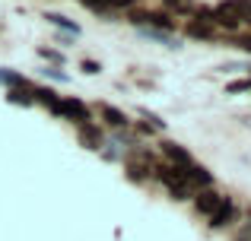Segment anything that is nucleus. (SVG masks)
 <instances>
[{
  "instance_id": "nucleus-1",
  "label": "nucleus",
  "mask_w": 251,
  "mask_h": 241,
  "mask_svg": "<svg viewBox=\"0 0 251 241\" xmlns=\"http://www.w3.org/2000/svg\"><path fill=\"white\" fill-rule=\"evenodd\" d=\"M153 178L159 181V184L166 187L175 200H191L197 194L194 187H191V181H188V168H178V165H169V162H159V165H156V172H153Z\"/></svg>"
},
{
  "instance_id": "nucleus-2",
  "label": "nucleus",
  "mask_w": 251,
  "mask_h": 241,
  "mask_svg": "<svg viewBox=\"0 0 251 241\" xmlns=\"http://www.w3.org/2000/svg\"><path fill=\"white\" fill-rule=\"evenodd\" d=\"M156 155L150 153V149H134V153L124 159V172H127V178L134 181V184H143V181H150L153 178V172H156Z\"/></svg>"
},
{
  "instance_id": "nucleus-3",
  "label": "nucleus",
  "mask_w": 251,
  "mask_h": 241,
  "mask_svg": "<svg viewBox=\"0 0 251 241\" xmlns=\"http://www.w3.org/2000/svg\"><path fill=\"white\" fill-rule=\"evenodd\" d=\"M51 114H57V118H67V121H74V124L92 121V118H89V108H86L80 99H74V95H57V102L51 105Z\"/></svg>"
},
{
  "instance_id": "nucleus-4",
  "label": "nucleus",
  "mask_w": 251,
  "mask_h": 241,
  "mask_svg": "<svg viewBox=\"0 0 251 241\" xmlns=\"http://www.w3.org/2000/svg\"><path fill=\"white\" fill-rule=\"evenodd\" d=\"M226 200H229V197H223V194H216V191H210V187H203V191L194 194V210H197V216L210 219V216H216V213H220V206L226 203Z\"/></svg>"
},
{
  "instance_id": "nucleus-5",
  "label": "nucleus",
  "mask_w": 251,
  "mask_h": 241,
  "mask_svg": "<svg viewBox=\"0 0 251 241\" xmlns=\"http://www.w3.org/2000/svg\"><path fill=\"white\" fill-rule=\"evenodd\" d=\"M76 136H80V143H83L86 149H102V146H105L102 130H99V124H92V121L76 124Z\"/></svg>"
},
{
  "instance_id": "nucleus-6",
  "label": "nucleus",
  "mask_w": 251,
  "mask_h": 241,
  "mask_svg": "<svg viewBox=\"0 0 251 241\" xmlns=\"http://www.w3.org/2000/svg\"><path fill=\"white\" fill-rule=\"evenodd\" d=\"M162 155H166L169 165H178V168H191L194 165V159L188 155V149L178 146V143H162Z\"/></svg>"
},
{
  "instance_id": "nucleus-7",
  "label": "nucleus",
  "mask_w": 251,
  "mask_h": 241,
  "mask_svg": "<svg viewBox=\"0 0 251 241\" xmlns=\"http://www.w3.org/2000/svg\"><path fill=\"white\" fill-rule=\"evenodd\" d=\"M235 216H239L235 203H232V200H226V203L220 206V213H216V216H210V229H226V225L235 222Z\"/></svg>"
},
{
  "instance_id": "nucleus-8",
  "label": "nucleus",
  "mask_w": 251,
  "mask_h": 241,
  "mask_svg": "<svg viewBox=\"0 0 251 241\" xmlns=\"http://www.w3.org/2000/svg\"><path fill=\"white\" fill-rule=\"evenodd\" d=\"M99 114H102V121L108 124V127H115V130H124L127 127V114L121 111V108H115V105H99Z\"/></svg>"
},
{
  "instance_id": "nucleus-9",
  "label": "nucleus",
  "mask_w": 251,
  "mask_h": 241,
  "mask_svg": "<svg viewBox=\"0 0 251 241\" xmlns=\"http://www.w3.org/2000/svg\"><path fill=\"white\" fill-rule=\"evenodd\" d=\"M223 6H226L239 22H251V0H223Z\"/></svg>"
},
{
  "instance_id": "nucleus-10",
  "label": "nucleus",
  "mask_w": 251,
  "mask_h": 241,
  "mask_svg": "<svg viewBox=\"0 0 251 241\" xmlns=\"http://www.w3.org/2000/svg\"><path fill=\"white\" fill-rule=\"evenodd\" d=\"M184 32H188V38H201V42H213V38H216V29H213V25L194 22V19L184 25Z\"/></svg>"
},
{
  "instance_id": "nucleus-11",
  "label": "nucleus",
  "mask_w": 251,
  "mask_h": 241,
  "mask_svg": "<svg viewBox=\"0 0 251 241\" xmlns=\"http://www.w3.org/2000/svg\"><path fill=\"white\" fill-rule=\"evenodd\" d=\"M45 19H48V22L51 25H57V29H64V32H67V35H80V25H76L74 22V19H67V16H61V13H48V16H45Z\"/></svg>"
},
{
  "instance_id": "nucleus-12",
  "label": "nucleus",
  "mask_w": 251,
  "mask_h": 241,
  "mask_svg": "<svg viewBox=\"0 0 251 241\" xmlns=\"http://www.w3.org/2000/svg\"><path fill=\"white\" fill-rule=\"evenodd\" d=\"M169 16H191L194 13V0H162Z\"/></svg>"
},
{
  "instance_id": "nucleus-13",
  "label": "nucleus",
  "mask_w": 251,
  "mask_h": 241,
  "mask_svg": "<svg viewBox=\"0 0 251 241\" xmlns=\"http://www.w3.org/2000/svg\"><path fill=\"white\" fill-rule=\"evenodd\" d=\"M35 86H29V89H10V92H6V99L13 102V105H32V102H35Z\"/></svg>"
},
{
  "instance_id": "nucleus-14",
  "label": "nucleus",
  "mask_w": 251,
  "mask_h": 241,
  "mask_svg": "<svg viewBox=\"0 0 251 241\" xmlns=\"http://www.w3.org/2000/svg\"><path fill=\"white\" fill-rule=\"evenodd\" d=\"M0 83H6L10 89H29V86H32V83L25 80V76L13 73V70H0Z\"/></svg>"
},
{
  "instance_id": "nucleus-15",
  "label": "nucleus",
  "mask_w": 251,
  "mask_h": 241,
  "mask_svg": "<svg viewBox=\"0 0 251 241\" xmlns=\"http://www.w3.org/2000/svg\"><path fill=\"white\" fill-rule=\"evenodd\" d=\"M80 3L86 6V10L99 13V16H111V10H108V3H105V0H80Z\"/></svg>"
},
{
  "instance_id": "nucleus-16",
  "label": "nucleus",
  "mask_w": 251,
  "mask_h": 241,
  "mask_svg": "<svg viewBox=\"0 0 251 241\" xmlns=\"http://www.w3.org/2000/svg\"><path fill=\"white\" fill-rule=\"evenodd\" d=\"M248 89H251V80H232V83L226 86V92L235 95V92H248Z\"/></svg>"
},
{
  "instance_id": "nucleus-17",
  "label": "nucleus",
  "mask_w": 251,
  "mask_h": 241,
  "mask_svg": "<svg viewBox=\"0 0 251 241\" xmlns=\"http://www.w3.org/2000/svg\"><path fill=\"white\" fill-rule=\"evenodd\" d=\"M105 3H108V10H111V13H115V10H134L137 0H105Z\"/></svg>"
},
{
  "instance_id": "nucleus-18",
  "label": "nucleus",
  "mask_w": 251,
  "mask_h": 241,
  "mask_svg": "<svg viewBox=\"0 0 251 241\" xmlns=\"http://www.w3.org/2000/svg\"><path fill=\"white\" fill-rule=\"evenodd\" d=\"M232 44H235V48H242V51H248V54H251V35H232Z\"/></svg>"
},
{
  "instance_id": "nucleus-19",
  "label": "nucleus",
  "mask_w": 251,
  "mask_h": 241,
  "mask_svg": "<svg viewBox=\"0 0 251 241\" xmlns=\"http://www.w3.org/2000/svg\"><path fill=\"white\" fill-rule=\"evenodd\" d=\"M38 54H42V57H48V61H54V64H61V61H64V57L57 54V51H48V48H38Z\"/></svg>"
},
{
  "instance_id": "nucleus-20",
  "label": "nucleus",
  "mask_w": 251,
  "mask_h": 241,
  "mask_svg": "<svg viewBox=\"0 0 251 241\" xmlns=\"http://www.w3.org/2000/svg\"><path fill=\"white\" fill-rule=\"evenodd\" d=\"M235 241H251V229H245V225H242V229L235 232Z\"/></svg>"
},
{
  "instance_id": "nucleus-21",
  "label": "nucleus",
  "mask_w": 251,
  "mask_h": 241,
  "mask_svg": "<svg viewBox=\"0 0 251 241\" xmlns=\"http://www.w3.org/2000/svg\"><path fill=\"white\" fill-rule=\"evenodd\" d=\"M83 70H86V73H99V64H92V61H83Z\"/></svg>"
},
{
  "instance_id": "nucleus-22",
  "label": "nucleus",
  "mask_w": 251,
  "mask_h": 241,
  "mask_svg": "<svg viewBox=\"0 0 251 241\" xmlns=\"http://www.w3.org/2000/svg\"><path fill=\"white\" fill-rule=\"evenodd\" d=\"M45 76H51V80H67V76H64L61 70H45Z\"/></svg>"
},
{
  "instance_id": "nucleus-23",
  "label": "nucleus",
  "mask_w": 251,
  "mask_h": 241,
  "mask_svg": "<svg viewBox=\"0 0 251 241\" xmlns=\"http://www.w3.org/2000/svg\"><path fill=\"white\" fill-rule=\"evenodd\" d=\"M245 229H251V216H248V222H245Z\"/></svg>"
}]
</instances>
